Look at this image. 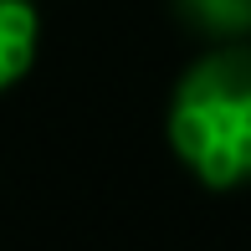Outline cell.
I'll return each instance as SVG.
<instances>
[{
  "label": "cell",
  "mask_w": 251,
  "mask_h": 251,
  "mask_svg": "<svg viewBox=\"0 0 251 251\" xmlns=\"http://www.w3.org/2000/svg\"><path fill=\"white\" fill-rule=\"evenodd\" d=\"M164 133L205 190L251 185V47L221 41L179 72Z\"/></svg>",
  "instance_id": "obj_1"
},
{
  "label": "cell",
  "mask_w": 251,
  "mask_h": 251,
  "mask_svg": "<svg viewBox=\"0 0 251 251\" xmlns=\"http://www.w3.org/2000/svg\"><path fill=\"white\" fill-rule=\"evenodd\" d=\"M175 21L205 41H246L251 36V0H169Z\"/></svg>",
  "instance_id": "obj_3"
},
{
  "label": "cell",
  "mask_w": 251,
  "mask_h": 251,
  "mask_svg": "<svg viewBox=\"0 0 251 251\" xmlns=\"http://www.w3.org/2000/svg\"><path fill=\"white\" fill-rule=\"evenodd\" d=\"M41 47V16L31 0H0V93L31 72Z\"/></svg>",
  "instance_id": "obj_2"
}]
</instances>
